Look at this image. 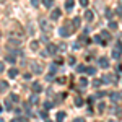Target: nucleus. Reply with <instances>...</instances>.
Instances as JSON below:
<instances>
[{
	"instance_id": "nucleus-1",
	"label": "nucleus",
	"mask_w": 122,
	"mask_h": 122,
	"mask_svg": "<svg viewBox=\"0 0 122 122\" xmlns=\"http://www.w3.org/2000/svg\"><path fill=\"white\" fill-rule=\"evenodd\" d=\"M98 64L103 67V68H107V67H109V60H107L106 57H101V59L98 60Z\"/></svg>"
},
{
	"instance_id": "nucleus-2",
	"label": "nucleus",
	"mask_w": 122,
	"mask_h": 122,
	"mask_svg": "<svg viewBox=\"0 0 122 122\" xmlns=\"http://www.w3.org/2000/svg\"><path fill=\"white\" fill-rule=\"evenodd\" d=\"M31 90H33L34 93H39V91H42V86H41L39 83H33L31 85Z\"/></svg>"
},
{
	"instance_id": "nucleus-3",
	"label": "nucleus",
	"mask_w": 122,
	"mask_h": 122,
	"mask_svg": "<svg viewBox=\"0 0 122 122\" xmlns=\"http://www.w3.org/2000/svg\"><path fill=\"white\" fill-rule=\"evenodd\" d=\"M57 52V47L54 44H47V54H56Z\"/></svg>"
},
{
	"instance_id": "nucleus-4",
	"label": "nucleus",
	"mask_w": 122,
	"mask_h": 122,
	"mask_svg": "<svg viewBox=\"0 0 122 122\" xmlns=\"http://www.w3.org/2000/svg\"><path fill=\"white\" fill-rule=\"evenodd\" d=\"M70 34H72V31H70V29L60 28V36H62V38H65V36H70Z\"/></svg>"
},
{
	"instance_id": "nucleus-5",
	"label": "nucleus",
	"mask_w": 122,
	"mask_h": 122,
	"mask_svg": "<svg viewBox=\"0 0 122 122\" xmlns=\"http://www.w3.org/2000/svg\"><path fill=\"white\" fill-rule=\"evenodd\" d=\"M60 13H62V11H60L59 8H56L54 11H52V13H51V18H52V20H57L59 16H60Z\"/></svg>"
},
{
	"instance_id": "nucleus-6",
	"label": "nucleus",
	"mask_w": 122,
	"mask_h": 122,
	"mask_svg": "<svg viewBox=\"0 0 122 122\" xmlns=\"http://www.w3.org/2000/svg\"><path fill=\"white\" fill-rule=\"evenodd\" d=\"M16 75H18V70H16V68H10L8 70V76L10 78H15Z\"/></svg>"
},
{
	"instance_id": "nucleus-7",
	"label": "nucleus",
	"mask_w": 122,
	"mask_h": 122,
	"mask_svg": "<svg viewBox=\"0 0 122 122\" xmlns=\"http://www.w3.org/2000/svg\"><path fill=\"white\" fill-rule=\"evenodd\" d=\"M85 72H86L88 75H94V73H96V68H94V67H86Z\"/></svg>"
},
{
	"instance_id": "nucleus-8",
	"label": "nucleus",
	"mask_w": 122,
	"mask_h": 122,
	"mask_svg": "<svg viewBox=\"0 0 122 122\" xmlns=\"http://www.w3.org/2000/svg\"><path fill=\"white\" fill-rule=\"evenodd\" d=\"M31 65H33V68H34V72H36V73H41V67H39L38 62H31Z\"/></svg>"
},
{
	"instance_id": "nucleus-9",
	"label": "nucleus",
	"mask_w": 122,
	"mask_h": 122,
	"mask_svg": "<svg viewBox=\"0 0 122 122\" xmlns=\"http://www.w3.org/2000/svg\"><path fill=\"white\" fill-rule=\"evenodd\" d=\"M42 5L47 7V8H51V7L54 5V0H42Z\"/></svg>"
},
{
	"instance_id": "nucleus-10",
	"label": "nucleus",
	"mask_w": 122,
	"mask_h": 122,
	"mask_svg": "<svg viewBox=\"0 0 122 122\" xmlns=\"http://www.w3.org/2000/svg\"><path fill=\"white\" fill-rule=\"evenodd\" d=\"M93 11H91V10H88V11H86V13H85V18L88 20V21H90V20H93Z\"/></svg>"
},
{
	"instance_id": "nucleus-11",
	"label": "nucleus",
	"mask_w": 122,
	"mask_h": 122,
	"mask_svg": "<svg viewBox=\"0 0 122 122\" xmlns=\"http://www.w3.org/2000/svg\"><path fill=\"white\" fill-rule=\"evenodd\" d=\"M65 8L67 10H72V8H73V0H67V2H65Z\"/></svg>"
},
{
	"instance_id": "nucleus-12",
	"label": "nucleus",
	"mask_w": 122,
	"mask_h": 122,
	"mask_svg": "<svg viewBox=\"0 0 122 122\" xmlns=\"http://www.w3.org/2000/svg\"><path fill=\"white\" fill-rule=\"evenodd\" d=\"M0 90H2V91L8 90V83H7V81H0Z\"/></svg>"
},
{
	"instance_id": "nucleus-13",
	"label": "nucleus",
	"mask_w": 122,
	"mask_h": 122,
	"mask_svg": "<svg viewBox=\"0 0 122 122\" xmlns=\"http://www.w3.org/2000/svg\"><path fill=\"white\" fill-rule=\"evenodd\" d=\"M65 119V112H59L57 114V122H62Z\"/></svg>"
},
{
	"instance_id": "nucleus-14",
	"label": "nucleus",
	"mask_w": 122,
	"mask_h": 122,
	"mask_svg": "<svg viewBox=\"0 0 122 122\" xmlns=\"http://www.w3.org/2000/svg\"><path fill=\"white\" fill-rule=\"evenodd\" d=\"M112 57H114V59H119V57H121V51L114 49V51H112Z\"/></svg>"
},
{
	"instance_id": "nucleus-15",
	"label": "nucleus",
	"mask_w": 122,
	"mask_h": 122,
	"mask_svg": "<svg viewBox=\"0 0 122 122\" xmlns=\"http://www.w3.org/2000/svg\"><path fill=\"white\" fill-rule=\"evenodd\" d=\"M85 68H86L85 65H78V67H76V72H78V73H83V72H85Z\"/></svg>"
},
{
	"instance_id": "nucleus-16",
	"label": "nucleus",
	"mask_w": 122,
	"mask_h": 122,
	"mask_svg": "<svg viewBox=\"0 0 122 122\" xmlns=\"http://www.w3.org/2000/svg\"><path fill=\"white\" fill-rule=\"evenodd\" d=\"M119 96H121L119 93H112V94H111V99H112V101H117V99H119Z\"/></svg>"
},
{
	"instance_id": "nucleus-17",
	"label": "nucleus",
	"mask_w": 122,
	"mask_h": 122,
	"mask_svg": "<svg viewBox=\"0 0 122 122\" xmlns=\"http://www.w3.org/2000/svg\"><path fill=\"white\" fill-rule=\"evenodd\" d=\"M72 23H73V26H75V28H78V26H80V18H73Z\"/></svg>"
},
{
	"instance_id": "nucleus-18",
	"label": "nucleus",
	"mask_w": 122,
	"mask_h": 122,
	"mask_svg": "<svg viewBox=\"0 0 122 122\" xmlns=\"http://www.w3.org/2000/svg\"><path fill=\"white\" fill-rule=\"evenodd\" d=\"M86 85H88V81H86V78H81V80H80V86H81V88H85Z\"/></svg>"
},
{
	"instance_id": "nucleus-19",
	"label": "nucleus",
	"mask_w": 122,
	"mask_h": 122,
	"mask_svg": "<svg viewBox=\"0 0 122 122\" xmlns=\"http://www.w3.org/2000/svg\"><path fill=\"white\" fill-rule=\"evenodd\" d=\"M31 49H33V51H38V42H36V41L31 42Z\"/></svg>"
},
{
	"instance_id": "nucleus-20",
	"label": "nucleus",
	"mask_w": 122,
	"mask_h": 122,
	"mask_svg": "<svg viewBox=\"0 0 122 122\" xmlns=\"http://www.w3.org/2000/svg\"><path fill=\"white\" fill-rule=\"evenodd\" d=\"M7 62L13 64V62H15V57H13V56H7Z\"/></svg>"
},
{
	"instance_id": "nucleus-21",
	"label": "nucleus",
	"mask_w": 122,
	"mask_h": 122,
	"mask_svg": "<svg viewBox=\"0 0 122 122\" xmlns=\"http://www.w3.org/2000/svg\"><path fill=\"white\" fill-rule=\"evenodd\" d=\"M109 28H111V29H117V23L111 21V23H109Z\"/></svg>"
},
{
	"instance_id": "nucleus-22",
	"label": "nucleus",
	"mask_w": 122,
	"mask_h": 122,
	"mask_svg": "<svg viewBox=\"0 0 122 122\" xmlns=\"http://www.w3.org/2000/svg\"><path fill=\"white\" fill-rule=\"evenodd\" d=\"M94 41H96L98 44H103V39H101V36H94Z\"/></svg>"
},
{
	"instance_id": "nucleus-23",
	"label": "nucleus",
	"mask_w": 122,
	"mask_h": 122,
	"mask_svg": "<svg viewBox=\"0 0 122 122\" xmlns=\"http://www.w3.org/2000/svg\"><path fill=\"white\" fill-rule=\"evenodd\" d=\"M93 85L96 86V88H98V86H101V80H94V81H93Z\"/></svg>"
},
{
	"instance_id": "nucleus-24",
	"label": "nucleus",
	"mask_w": 122,
	"mask_h": 122,
	"mask_svg": "<svg viewBox=\"0 0 122 122\" xmlns=\"http://www.w3.org/2000/svg\"><path fill=\"white\" fill-rule=\"evenodd\" d=\"M75 104H76V106H80V104H83V99H80V98H76V99H75Z\"/></svg>"
},
{
	"instance_id": "nucleus-25",
	"label": "nucleus",
	"mask_w": 122,
	"mask_h": 122,
	"mask_svg": "<svg viewBox=\"0 0 122 122\" xmlns=\"http://www.w3.org/2000/svg\"><path fill=\"white\" fill-rule=\"evenodd\" d=\"M68 64H70V65H75V59L70 57V59H68Z\"/></svg>"
},
{
	"instance_id": "nucleus-26",
	"label": "nucleus",
	"mask_w": 122,
	"mask_h": 122,
	"mask_svg": "<svg viewBox=\"0 0 122 122\" xmlns=\"http://www.w3.org/2000/svg\"><path fill=\"white\" fill-rule=\"evenodd\" d=\"M31 3H33L34 7H38V5H39V0H31Z\"/></svg>"
},
{
	"instance_id": "nucleus-27",
	"label": "nucleus",
	"mask_w": 122,
	"mask_h": 122,
	"mask_svg": "<svg viewBox=\"0 0 122 122\" xmlns=\"http://www.w3.org/2000/svg\"><path fill=\"white\" fill-rule=\"evenodd\" d=\"M3 70H5V64H3V62H0V72H3Z\"/></svg>"
},
{
	"instance_id": "nucleus-28",
	"label": "nucleus",
	"mask_w": 122,
	"mask_h": 122,
	"mask_svg": "<svg viewBox=\"0 0 122 122\" xmlns=\"http://www.w3.org/2000/svg\"><path fill=\"white\" fill-rule=\"evenodd\" d=\"M80 3H81L83 7H86V5H88V0H80Z\"/></svg>"
},
{
	"instance_id": "nucleus-29",
	"label": "nucleus",
	"mask_w": 122,
	"mask_h": 122,
	"mask_svg": "<svg viewBox=\"0 0 122 122\" xmlns=\"http://www.w3.org/2000/svg\"><path fill=\"white\" fill-rule=\"evenodd\" d=\"M44 107H46V109H51V107H52V104H51V103H46V104H44Z\"/></svg>"
},
{
	"instance_id": "nucleus-30",
	"label": "nucleus",
	"mask_w": 122,
	"mask_h": 122,
	"mask_svg": "<svg viewBox=\"0 0 122 122\" xmlns=\"http://www.w3.org/2000/svg\"><path fill=\"white\" fill-rule=\"evenodd\" d=\"M11 101H18V96L16 94H11Z\"/></svg>"
},
{
	"instance_id": "nucleus-31",
	"label": "nucleus",
	"mask_w": 122,
	"mask_h": 122,
	"mask_svg": "<svg viewBox=\"0 0 122 122\" xmlns=\"http://www.w3.org/2000/svg\"><path fill=\"white\" fill-rule=\"evenodd\" d=\"M31 103H38V96H33L31 98Z\"/></svg>"
},
{
	"instance_id": "nucleus-32",
	"label": "nucleus",
	"mask_w": 122,
	"mask_h": 122,
	"mask_svg": "<svg viewBox=\"0 0 122 122\" xmlns=\"http://www.w3.org/2000/svg\"><path fill=\"white\" fill-rule=\"evenodd\" d=\"M5 104H7V107H8V109H11V103H10L8 99H7V101H5Z\"/></svg>"
},
{
	"instance_id": "nucleus-33",
	"label": "nucleus",
	"mask_w": 122,
	"mask_h": 122,
	"mask_svg": "<svg viewBox=\"0 0 122 122\" xmlns=\"http://www.w3.org/2000/svg\"><path fill=\"white\" fill-rule=\"evenodd\" d=\"M103 38H107V39H109L111 36H109V33H106V31H104V33H103Z\"/></svg>"
},
{
	"instance_id": "nucleus-34",
	"label": "nucleus",
	"mask_w": 122,
	"mask_h": 122,
	"mask_svg": "<svg viewBox=\"0 0 122 122\" xmlns=\"http://www.w3.org/2000/svg\"><path fill=\"white\" fill-rule=\"evenodd\" d=\"M75 122H85V119H80L78 117V119H75Z\"/></svg>"
},
{
	"instance_id": "nucleus-35",
	"label": "nucleus",
	"mask_w": 122,
	"mask_h": 122,
	"mask_svg": "<svg viewBox=\"0 0 122 122\" xmlns=\"http://www.w3.org/2000/svg\"><path fill=\"white\" fill-rule=\"evenodd\" d=\"M117 11H119V13H122V7H119V8H117Z\"/></svg>"
},
{
	"instance_id": "nucleus-36",
	"label": "nucleus",
	"mask_w": 122,
	"mask_h": 122,
	"mask_svg": "<svg viewBox=\"0 0 122 122\" xmlns=\"http://www.w3.org/2000/svg\"><path fill=\"white\" fill-rule=\"evenodd\" d=\"M0 111H2V107H0Z\"/></svg>"
}]
</instances>
